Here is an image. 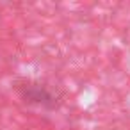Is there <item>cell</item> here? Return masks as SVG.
<instances>
[{
	"label": "cell",
	"mask_w": 130,
	"mask_h": 130,
	"mask_svg": "<svg viewBox=\"0 0 130 130\" xmlns=\"http://www.w3.org/2000/svg\"><path fill=\"white\" fill-rule=\"evenodd\" d=\"M22 98L27 103H32V105H39V107H46V109H55L57 107V96L50 89H46L43 84L27 82L22 87Z\"/></svg>",
	"instance_id": "obj_1"
}]
</instances>
